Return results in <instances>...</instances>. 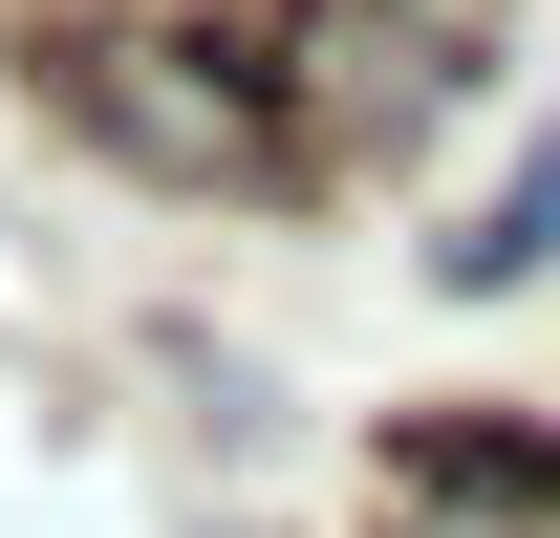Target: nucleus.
Listing matches in <instances>:
<instances>
[{"mask_svg": "<svg viewBox=\"0 0 560 538\" xmlns=\"http://www.w3.org/2000/svg\"><path fill=\"white\" fill-rule=\"evenodd\" d=\"M431 280H453V302H517V280H560V130L517 151V173H495L453 237H431Z\"/></svg>", "mask_w": 560, "mask_h": 538, "instance_id": "obj_2", "label": "nucleus"}, {"mask_svg": "<svg viewBox=\"0 0 560 538\" xmlns=\"http://www.w3.org/2000/svg\"><path fill=\"white\" fill-rule=\"evenodd\" d=\"M22 86H44V130H66L86 173H130V195H215V215L324 195V130L215 44L195 0H173V22H108V44H66V66H22Z\"/></svg>", "mask_w": 560, "mask_h": 538, "instance_id": "obj_1", "label": "nucleus"}, {"mask_svg": "<svg viewBox=\"0 0 560 538\" xmlns=\"http://www.w3.org/2000/svg\"><path fill=\"white\" fill-rule=\"evenodd\" d=\"M388 538H560V517H517V495H388Z\"/></svg>", "mask_w": 560, "mask_h": 538, "instance_id": "obj_3", "label": "nucleus"}]
</instances>
